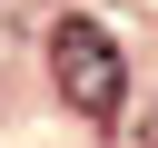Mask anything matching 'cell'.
<instances>
[{
	"label": "cell",
	"mask_w": 158,
	"mask_h": 148,
	"mask_svg": "<svg viewBox=\"0 0 158 148\" xmlns=\"http://www.w3.org/2000/svg\"><path fill=\"white\" fill-rule=\"evenodd\" d=\"M49 79H59V99H69L79 118H109V109L128 99V59H118V39H109L99 20H59V30H49Z\"/></svg>",
	"instance_id": "1"
}]
</instances>
